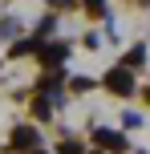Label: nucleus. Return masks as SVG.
<instances>
[{
  "label": "nucleus",
  "instance_id": "obj_1",
  "mask_svg": "<svg viewBox=\"0 0 150 154\" xmlns=\"http://www.w3.org/2000/svg\"><path fill=\"white\" fill-rule=\"evenodd\" d=\"M106 89L122 93V97L134 89V77H130V69H126V65H118V69H110V73H106Z\"/></svg>",
  "mask_w": 150,
  "mask_h": 154
},
{
  "label": "nucleus",
  "instance_id": "obj_2",
  "mask_svg": "<svg viewBox=\"0 0 150 154\" xmlns=\"http://www.w3.org/2000/svg\"><path fill=\"white\" fill-rule=\"evenodd\" d=\"M93 142H97L102 150H126V138H122V134H114V130H102V126L93 130Z\"/></svg>",
  "mask_w": 150,
  "mask_h": 154
},
{
  "label": "nucleus",
  "instance_id": "obj_3",
  "mask_svg": "<svg viewBox=\"0 0 150 154\" xmlns=\"http://www.w3.org/2000/svg\"><path fill=\"white\" fill-rule=\"evenodd\" d=\"M12 146H16V150H32V146H37V130H29V126H20V130L12 134Z\"/></svg>",
  "mask_w": 150,
  "mask_h": 154
},
{
  "label": "nucleus",
  "instance_id": "obj_4",
  "mask_svg": "<svg viewBox=\"0 0 150 154\" xmlns=\"http://www.w3.org/2000/svg\"><path fill=\"white\" fill-rule=\"evenodd\" d=\"M65 57H69L65 45H45V49H41V61H45V65H57V61H65Z\"/></svg>",
  "mask_w": 150,
  "mask_h": 154
},
{
  "label": "nucleus",
  "instance_id": "obj_5",
  "mask_svg": "<svg viewBox=\"0 0 150 154\" xmlns=\"http://www.w3.org/2000/svg\"><path fill=\"white\" fill-rule=\"evenodd\" d=\"M32 114H37V118H49V101H32Z\"/></svg>",
  "mask_w": 150,
  "mask_h": 154
},
{
  "label": "nucleus",
  "instance_id": "obj_6",
  "mask_svg": "<svg viewBox=\"0 0 150 154\" xmlns=\"http://www.w3.org/2000/svg\"><path fill=\"white\" fill-rule=\"evenodd\" d=\"M138 61H142V49H134V53H126V61H122V65L130 69V65H138Z\"/></svg>",
  "mask_w": 150,
  "mask_h": 154
},
{
  "label": "nucleus",
  "instance_id": "obj_7",
  "mask_svg": "<svg viewBox=\"0 0 150 154\" xmlns=\"http://www.w3.org/2000/svg\"><path fill=\"white\" fill-rule=\"evenodd\" d=\"M146 101H150V93H146Z\"/></svg>",
  "mask_w": 150,
  "mask_h": 154
}]
</instances>
